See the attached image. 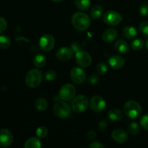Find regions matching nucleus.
I'll use <instances>...</instances> for the list:
<instances>
[{
    "label": "nucleus",
    "instance_id": "nucleus-1",
    "mask_svg": "<svg viewBox=\"0 0 148 148\" xmlns=\"http://www.w3.org/2000/svg\"><path fill=\"white\" fill-rule=\"evenodd\" d=\"M72 23L74 27L79 31L86 30L90 25V18L83 12H76L73 14Z\"/></svg>",
    "mask_w": 148,
    "mask_h": 148
},
{
    "label": "nucleus",
    "instance_id": "nucleus-2",
    "mask_svg": "<svg viewBox=\"0 0 148 148\" xmlns=\"http://www.w3.org/2000/svg\"><path fill=\"white\" fill-rule=\"evenodd\" d=\"M124 111L126 115L132 119H135L140 116L143 113L142 106L135 101H128L124 106Z\"/></svg>",
    "mask_w": 148,
    "mask_h": 148
},
{
    "label": "nucleus",
    "instance_id": "nucleus-3",
    "mask_svg": "<svg viewBox=\"0 0 148 148\" xmlns=\"http://www.w3.org/2000/svg\"><path fill=\"white\" fill-rule=\"evenodd\" d=\"M43 79V74L38 69H31L25 77L26 85L32 88H37L40 85Z\"/></svg>",
    "mask_w": 148,
    "mask_h": 148
},
{
    "label": "nucleus",
    "instance_id": "nucleus-4",
    "mask_svg": "<svg viewBox=\"0 0 148 148\" xmlns=\"http://www.w3.org/2000/svg\"><path fill=\"white\" fill-rule=\"evenodd\" d=\"M89 105L88 98L84 95H79L75 97L71 103L72 110L76 113H82L85 111Z\"/></svg>",
    "mask_w": 148,
    "mask_h": 148
},
{
    "label": "nucleus",
    "instance_id": "nucleus-5",
    "mask_svg": "<svg viewBox=\"0 0 148 148\" xmlns=\"http://www.w3.org/2000/svg\"><path fill=\"white\" fill-rule=\"evenodd\" d=\"M53 112L56 116L61 119H66L69 116L71 109L69 106L63 101L56 103L53 108Z\"/></svg>",
    "mask_w": 148,
    "mask_h": 148
},
{
    "label": "nucleus",
    "instance_id": "nucleus-6",
    "mask_svg": "<svg viewBox=\"0 0 148 148\" xmlns=\"http://www.w3.org/2000/svg\"><path fill=\"white\" fill-rule=\"evenodd\" d=\"M76 94V88L72 84L67 83L64 85L59 90V96L63 101H70L74 98Z\"/></svg>",
    "mask_w": 148,
    "mask_h": 148
},
{
    "label": "nucleus",
    "instance_id": "nucleus-7",
    "mask_svg": "<svg viewBox=\"0 0 148 148\" xmlns=\"http://www.w3.org/2000/svg\"><path fill=\"white\" fill-rule=\"evenodd\" d=\"M122 17L121 14L116 11L110 10L106 12L103 15V21L106 24L110 26H115L121 22Z\"/></svg>",
    "mask_w": 148,
    "mask_h": 148
},
{
    "label": "nucleus",
    "instance_id": "nucleus-8",
    "mask_svg": "<svg viewBox=\"0 0 148 148\" xmlns=\"http://www.w3.org/2000/svg\"><path fill=\"white\" fill-rule=\"evenodd\" d=\"M55 38L50 34L43 35L39 40V46L43 51H50L55 46Z\"/></svg>",
    "mask_w": 148,
    "mask_h": 148
},
{
    "label": "nucleus",
    "instance_id": "nucleus-9",
    "mask_svg": "<svg viewBox=\"0 0 148 148\" xmlns=\"http://www.w3.org/2000/svg\"><path fill=\"white\" fill-rule=\"evenodd\" d=\"M90 106L91 109L96 113H101L104 111L106 106V103L102 97L99 95H95L90 101Z\"/></svg>",
    "mask_w": 148,
    "mask_h": 148
},
{
    "label": "nucleus",
    "instance_id": "nucleus-10",
    "mask_svg": "<svg viewBox=\"0 0 148 148\" xmlns=\"http://www.w3.org/2000/svg\"><path fill=\"white\" fill-rule=\"evenodd\" d=\"M75 59L78 64L82 67H88L92 63V57L88 52L85 51H79L75 55Z\"/></svg>",
    "mask_w": 148,
    "mask_h": 148
},
{
    "label": "nucleus",
    "instance_id": "nucleus-11",
    "mask_svg": "<svg viewBox=\"0 0 148 148\" xmlns=\"http://www.w3.org/2000/svg\"><path fill=\"white\" fill-rule=\"evenodd\" d=\"M13 142L12 133L7 129L0 130V146L3 147H9Z\"/></svg>",
    "mask_w": 148,
    "mask_h": 148
},
{
    "label": "nucleus",
    "instance_id": "nucleus-12",
    "mask_svg": "<svg viewBox=\"0 0 148 148\" xmlns=\"http://www.w3.org/2000/svg\"><path fill=\"white\" fill-rule=\"evenodd\" d=\"M70 77L72 80L76 84H81L85 82L86 75L83 69L79 67L72 68L70 72Z\"/></svg>",
    "mask_w": 148,
    "mask_h": 148
},
{
    "label": "nucleus",
    "instance_id": "nucleus-13",
    "mask_svg": "<svg viewBox=\"0 0 148 148\" xmlns=\"http://www.w3.org/2000/svg\"><path fill=\"white\" fill-rule=\"evenodd\" d=\"M74 51L71 48L63 47L59 49L56 52V57L58 59L62 62H66L69 60L73 56Z\"/></svg>",
    "mask_w": 148,
    "mask_h": 148
},
{
    "label": "nucleus",
    "instance_id": "nucleus-14",
    "mask_svg": "<svg viewBox=\"0 0 148 148\" xmlns=\"http://www.w3.org/2000/svg\"><path fill=\"white\" fill-rule=\"evenodd\" d=\"M108 64L112 69H121L125 64V59L119 55H113L108 59Z\"/></svg>",
    "mask_w": 148,
    "mask_h": 148
},
{
    "label": "nucleus",
    "instance_id": "nucleus-15",
    "mask_svg": "<svg viewBox=\"0 0 148 148\" xmlns=\"http://www.w3.org/2000/svg\"><path fill=\"white\" fill-rule=\"evenodd\" d=\"M113 140L118 143H124L128 140V134L124 130L117 129L113 131L111 134Z\"/></svg>",
    "mask_w": 148,
    "mask_h": 148
},
{
    "label": "nucleus",
    "instance_id": "nucleus-16",
    "mask_svg": "<svg viewBox=\"0 0 148 148\" xmlns=\"http://www.w3.org/2000/svg\"><path fill=\"white\" fill-rule=\"evenodd\" d=\"M118 32L114 28H108L103 33L102 39L106 43H111L116 38Z\"/></svg>",
    "mask_w": 148,
    "mask_h": 148
},
{
    "label": "nucleus",
    "instance_id": "nucleus-17",
    "mask_svg": "<svg viewBox=\"0 0 148 148\" xmlns=\"http://www.w3.org/2000/svg\"><path fill=\"white\" fill-rule=\"evenodd\" d=\"M114 47H115L116 50L119 51V53H128L130 51V46L129 44L124 40H118L116 41L115 44H114Z\"/></svg>",
    "mask_w": 148,
    "mask_h": 148
},
{
    "label": "nucleus",
    "instance_id": "nucleus-18",
    "mask_svg": "<svg viewBox=\"0 0 148 148\" xmlns=\"http://www.w3.org/2000/svg\"><path fill=\"white\" fill-rule=\"evenodd\" d=\"M123 114L122 112L121 111V110H119V108H111L109 110L108 113V118L111 121H118L122 119Z\"/></svg>",
    "mask_w": 148,
    "mask_h": 148
},
{
    "label": "nucleus",
    "instance_id": "nucleus-19",
    "mask_svg": "<svg viewBox=\"0 0 148 148\" xmlns=\"http://www.w3.org/2000/svg\"><path fill=\"white\" fill-rule=\"evenodd\" d=\"M123 35L127 39H134L137 36V30L133 26H127L123 29Z\"/></svg>",
    "mask_w": 148,
    "mask_h": 148
},
{
    "label": "nucleus",
    "instance_id": "nucleus-20",
    "mask_svg": "<svg viewBox=\"0 0 148 148\" xmlns=\"http://www.w3.org/2000/svg\"><path fill=\"white\" fill-rule=\"evenodd\" d=\"M24 147L25 148H40L41 143L38 137H30L25 143Z\"/></svg>",
    "mask_w": 148,
    "mask_h": 148
},
{
    "label": "nucleus",
    "instance_id": "nucleus-21",
    "mask_svg": "<svg viewBox=\"0 0 148 148\" xmlns=\"http://www.w3.org/2000/svg\"><path fill=\"white\" fill-rule=\"evenodd\" d=\"M46 63V57L43 54H37L33 58V64L37 68H41L45 66Z\"/></svg>",
    "mask_w": 148,
    "mask_h": 148
},
{
    "label": "nucleus",
    "instance_id": "nucleus-22",
    "mask_svg": "<svg viewBox=\"0 0 148 148\" xmlns=\"http://www.w3.org/2000/svg\"><path fill=\"white\" fill-rule=\"evenodd\" d=\"M103 8L101 5H95L92 8L90 12V16L93 20H97L103 15Z\"/></svg>",
    "mask_w": 148,
    "mask_h": 148
},
{
    "label": "nucleus",
    "instance_id": "nucleus-23",
    "mask_svg": "<svg viewBox=\"0 0 148 148\" xmlns=\"http://www.w3.org/2000/svg\"><path fill=\"white\" fill-rule=\"evenodd\" d=\"M75 4L79 10L86 11L90 7V0H75Z\"/></svg>",
    "mask_w": 148,
    "mask_h": 148
},
{
    "label": "nucleus",
    "instance_id": "nucleus-24",
    "mask_svg": "<svg viewBox=\"0 0 148 148\" xmlns=\"http://www.w3.org/2000/svg\"><path fill=\"white\" fill-rule=\"evenodd\" d=\"M35 107L37 110L40 111H43L47 109L48 103L46 99L43 98H38L35 101Z\"/></svg>",
    "mask_w": 148,
    "mask_h": 148
},
{
    "label": "nucleus",
    "instance_id": "nucleus-25",
    "mask_svg": "<svg viewBox=\"0 0 148 148\" xmlns=\"http://www.w3.org/2000/svg\"><path fill=\"white\" fill-rule=\"evenodd\" d=\"M11 45V40L10 38L7 36H0V49H7Z\"/></svg>",
    "mask_w": 148,
    "mask_h": 148
},
{
    "label": "nucleus",
    "instance_id": "nucleus-26",
    "mask_svg": "<svg viewBox=\"0 0 148 148\" xmlns=\"http://www.w3.org/2000/svg\"><path fill=\"white\" fill-rule=\"evenodd\" d=\"M144 46V41L141 39H134L131 43V47L134 51H140Z\"/></svg>",
    "mask_w": 148,
    "mask_h": 148
},
{
    "label": "nucleus",
    "instance_id": "nucleus-27",
    "mask_svg": "<svg viewBox=\"0 0 148 148\" xmlns=\"http://www.w3.org/2000/svg\"><path fill=\"white\" fill-rule=\"evenodd\" d=\"M128 130L130 134L133 136H136L140 132V127L138 124L136 122H132L130 124L128 127Z\"/></svg>",
    "mask_w": 148,
    "mask_h": 148
},
{
    "label": "nucleus",
    "instance_id": "nucleus-28",
    "mask_svg": "<svg viewBox=\"0 0 148 148\" xmlns=\"http://www.w3.org/2000/svg\"><path fill=\"white\" fill-rule=\"evenodd\" d=\"M108 71V68H107L106 64L104 62H101L98 65L96 69V72L98 73V75H105L106 73Z\"/></svg>",
    "mask_w": 148,
    "mask_h": 148
},
{
    "label": "nucleus",
    "instance_id": "nucleus-29",
    "mask_svg": "<svg viewBox=\"0 0 148 148\" xmlns=\"http://www.w3.org/2000/svg\"><path fill=\"white\" fill-rule=\"evenodd\" d=\"M48 134V130L46 127H40L36 131V135L38 138L43 139L47 136Z\"/></svg>",
    "mask_w": 148,
    "mask_h": 148
},
{
    "label": "nucleus",
    "instance_id": "nucleus-30",
    "mask_svg": "<svg viewBox=\"0 0 148 148\" xmlns=\"http://www.w3.org/2000/svg\"><path fill=\"white\" fill-rule=\"evenodd\" d=\"M45 79L47 81H53L57 77V74L53 70H49L45 73Z\"/></svg>",
    "mask_w": 148,
    "mask_h": 148
},
{
    "label": "nucleus",
    "instance_id": "nucleus-31",
    "mask_svg": "<svg viewBox=\"0 0 148 148\" xmlns=\"http://www.w3.org/2000/svg\"><path fill=\"white\" fill-rule=\"evenodd\" d=\"M139 28L143 35L148 36V22H143L140 23Z\"/></svg>",
    "mask_w": 148,
    "mask_h": 148
},
{
    "label": "nucleus",
    "instance_id": "nucleus-32",
    "mask_svg": "<svg viewBox=\"0 0 148 148\" xmlns=\"http://www.w3.org/2000/svg\"><path fill=\"white\" fill-rule=\"evenodd\" d=\"M140 124L145 130H148V114H145L142 117L140 120Z\"/></svg>",
    "mask_w": 148,
    "mask_h": 148
},
{
    "label": "nucleus",
    "instance_id": "nucleus-33",
    "mask_svg": "<svg viewBox=\"0 0 148 148\" xmlns=\"http://www.w3.org/2000/svg\"><path fill=\"white\" fill-rule=\"evenodd\" d=\"M140 12L143 16L148 15V4L144 3L140 7Z\"/></svg>",
    "mask_w": 148,
    "mask_h": 148
},
{
    "label": "nucleus",
    "instance_id": "nucleus-34",
    "mask_svg": "<svg viewBox=\"0 0 148 148\" xmlns=\"http://www.w3.org/2000/svg\"><path fill=\"white\" fill-rule=\"evenodd\" d=\"M7 27V20L4 18L0 17V34L6 30Z\"/></svg>",
    "mask_w": 148,
    "mask_h": 148
},
{
    "label": "nucleus",
    "instance_id": "nucleus-35",
    "mask_svg": "<svg viewBox=\"0 0 148 148\" xmlns=\"http://www.w3.org/2000/svg\"><path fill=\"white\" fill-rule=\"evenodd\" d=\"M88 81H89V83L90 84V85H95V84L98 83V81H99V77H98V75H92L90 77Z\"/></svg>",
    "mask_w": 148,
    "mask_h": 148
},
{
    "label": "nucleus",
    "instance_id": "nucleus-36",
    "mask_svg": "<svg viewBox=\"0 0 148 148\" xmlns=\"http://www.w3.org/2000/svg\"><path fill=\"white\" fill-rule=\"evenodd\" d=\"M98 129H99L100 131L104 132L106 131V130L107 127H108V124H107V122L106 121H101V122L98 124Z\"/></svg>",
    "mask_w": 148,
    "mask_h": 148
},
{
    "label": "nucleus",
    "instance_id": "nucleus-37",
    "mask_svg": "<svg viewBox=\"0 0 148 148\" xmlns=\"http://www.w3.org/2000/svg\"><path fill=\"white\" fill-rule=\"evenodd\" d=\"M71 49L73 50L74 52H76L77 53V52L81 50V46L78 43H73L71 45Z\"/></svg>",
    "mask_w": 148,
    "mask_h": 148
},
{
    "label": "nucleus",
    "instance_id": "nucleus-38",
    "mask_svg": "<svg viewBox=\"0 0 148 148\" xmlns=\"http://www.w3.org/2000/svg\"><path fill=\"white\" fill-rule=\"evenodd\" d=\"M90 148H103V145L101 144L99 142H93L90 145Z\"/></svg>",
    "mask_w": 148,
    "mask_h": 148
},
{
    "label": "nucleus",
    "instance_id": "nucleus-39",
    "mask_svg": "<svg viewBox=\"0 0 148 148\" xmlns=\"http://www.w3.org/2000/svg\"><path fill=\"white\" fill-rule=\"evenodd\" d=\"M88 137L90 140H94V139L96 137V133H95L93 130H91V131L88 132Z\"/></svg>",
    "mask_w": 148,
    "mask_h": 148
},
{
    "label": "nucleus",
    "instance_id": "nucleus-40",
    "mask_svg": "<svg viewBox=\"0 0 148 148\" xmlns=\"http://www.w3.org/2000/svg\"><path fill=\"white\" fill-rule=\"evenodd\" d=\"M51 1H53V2H61V1H64V0H51Z\"/></svg>",
    "mask_w": 148,
    "mask_h": 148
},
{
    "label": "nucleus",
    "instance_id": "nucleus-41",
    "mask_svg": "<svg viewBox=\"0 0 148 148\" xmlns=\"http://www.w3.org/2000/svg\"><path fill=\"white\" fill-rule=\"evenodd\" d=\"M145 46H146V48H147V50H148V39L147 40H146V43H145Z\"/></svg>",
    "mask_w": 148,
    "mask_h": 148
}]
</instances>
